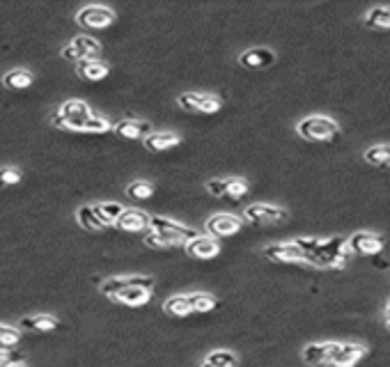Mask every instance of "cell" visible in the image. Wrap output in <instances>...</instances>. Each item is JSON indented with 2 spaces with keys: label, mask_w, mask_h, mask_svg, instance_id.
<instances>
[{
  "label": "cell",
  "mask_w": 390,
  "mask_h": 367,
  "mask_svg": "<svg viewBox=\"0 0 390 367\" xmlns=\"http://www.w3.org/2000/svg\"><path fill=\"white\" fill-rule=\"evenodd\" d=\"M347 257V239L331 237L317 239L315 248L305 255V264H312L317 269H340L344 267Z\"/></svg>",
  "instance_id": "6da1fadb"
},
{
  "label": "cell",
  "mask_w": 390,
  "mask_h": 367,
  "mask_svg": "<svg viewBox=\"0 0 390 367\" xmlns=\"http://www.w3.org/2000/svg\"><path fill=\"white\" fill-rule=\"evenodd\" d=\"M296 134H299L303 140H310V142H326V140H333L337 134H340V127H337V122L331 117L310 115L296 124Z\"/></svg>",
  "instance_id": "7a4b0ae2"
},
{
  "label": "cell",
  "mask_w": 390,
  "mask_h": 367,
  "mask_svg": "<svg viewBox=\"0 0 390 367\" xmlns=\"http://www.w3.org/2000/svg\"><path fill=\"white\" fill-rule=\"evenodd\" d=\"M92 117L90 108L85 101H78V99H71L65 101L63 108L51 117V122L58 127V129H67V131H85L88 119Z\"/></svg>",
  "instance_id": "3957f363"
},
{
  "label": "cell",
  "mask_w": 390,
  "mask_h": 367,
  "mask_svg": "<svg viewBox=\"0 0 390 367\" xmlns=\"http://www.w3.org/2000/svg\"><path fill=\"white\" fill-rule=\"evenodd\" d=\"M149 230L159 232L161 237L170 243V246H174V243H189L191 239L200 237V232H195L193 228L179 225V223L168 220L163 216H149Z\"/></svg>",
  "instance_id": "277c9868"
},
{
  "label": "cell",
  "mask_w": 390,
  "mask_h": 367,
  "mask_svg": "<svg viewBox=\"0 0 390 367\" xmlns=\"http://www.w3.org/2000/svg\"><path fill=\"white\" fill-rule=\"evenodd\" d=\"M177 104L184 110H191V113H204V115H211V113H218L221 106H223V99L221 97H214V95H198V92H186L177 99Z\"/></svg>",
  "instance_id": "5b68a950"
},
{
  "label": "cell",
  "mask_w": 390,
  "mask_h": 367,
  "mask_svg": "<svg viewBox=\"0 0 390 367\" xmlns=\"http://www.w3.org/2000/svg\"><path fill=\"white\" fill-rule=\"evenodd\" d=\"M76 21L83 28L101 30V28H108L112 21H115V12L108 7H101V5H88L76 14Z\"/></svg>",
  "instance_id": "8992f818"
},
{
  "label": "cell",
  "mask_w": 390,
  "mask_h": 367,
  "mask_svg": "<svg viewBox=\"0 0 390 367\" xmlns=\"http://www.w3.org/2000/svg\"><path fill=\"white\" fill-rule=\"evenodd\" d=\"M243 218L251 223H258V225H278V223L287 218V209L275 205H251L246 207Z\"/></svg>",
  "instance_id": "52a82bcc"
},
{
  "label": "cell",
  "mask_w": 390,
  "mask_h": 367,
  "mask_svg": "<svg viewBox=\"0 0 390 367\" xmlns=\"http://www.w3.org/2000/svg\"><path fill=\"white\" fill-rule=\"evenodd\" d=\"M127 287H145V289H152L154 287V278L149 275H117V278H108L99 284L101 294H106L110 299L112 294H117Z\"/></svg>",
  "instance_id": "ba28073f"
},
{
  "label": "cell",
  "mask_w": 390,
  "mask_h": 367,
  "mask_svg": "<svg viewBox=\"0 0 390 367\" xmlns=\"http://www.w3.org/2000/svg\"><path fill=\"white\" fill-rule=\"evenodd\" d=\"M347 250L356 255H379L384 250V239L372 232H356L347 239Z\"/></svg>",
  "instance_id": "9c48e42d"
},
{
  "label": "cell",
  "mask_w": 390,
  "mask_h": 367,
  "mask_svg": "<svg viewBox=\"0 0 390 367\" xmlns=\"http://www.w3.org/2000/svg\"><path fill=\"white\" fill-rule=\"evenodd\" d=\"M264 257L271 262H280V264H303L305 255L296 243H271V246L264 248Z\"/></svg>",
  "instance_id": "30bf717a"
},
{
  "label": "cell",
  "mask_w": 390,
  "mask_h": 367,
  "mask_svg": "<svg viewBox=\"0 0 390 367\" xmlns=\"http://www.w3.org/2000/svg\"><path fill=\"white\" fill-rule=\"evenodd\" d=\"M241 218L232 216V213H216L207 220V232L211 237H230V234H237L241 230Z\"/></svg>",
  "instance_id": "8fae6325"
},
{
  "label": "cell",
  "mask_w": 390,
  "mask_h": 367,
  "mask_svg": "<svg viewBox=\"0 0 390 367\" xmlns=\"http://www.w3.org/2000/svg\"><path fill=\"white\" fill-rule=\"evenodd\" d=\"M367 349L363 344H354V342H347V344H337V349L331 358V365L335 367H354L361 358H365Z\"/></svg>",
  "instance_id": "7c38bea8"
},
{
  "label": "cell",
  "mask_w": 390,
  "mask_h": 367,
  "mask_svg": "<svg viewBox=\"0 0 390 367\" xmlns=\"http://www.w3.org/2000/svg\"><path fill=\"white\" fill-rule=\"evenodd\" d=\"M186 252L195 260H211L221 252V243L216 239L202 237L200 234V237H195L186 243Z\"/></svg>",
  "instance_id": "4fadbf2b"
},
{
  "label": "cell",
  "mask_w": 390,
  "mask_h": 367,
  "mask_svg": "<svg viewBox=\"0 0 390 367\" xmlns=\"http://www.w3.org/2000/svg\"><path fill=\"white\" fill-rule=\"evenodd\" d=\"M335 349H337V342H315V344H307L305 346L303 353H301V358L305 363H310V365L331 363Z\"/></svg>",
  "instance_id": "5bb4252c"
},
{
  "label": "cell",
  "mask_w": 390,
  "mask_h": 367,
  "mask_svg": "<svg viewBox=\"0 0 390 367\" xmlns=\"http://www.w3.org/2000/svg\"><path fill=\"white\" fill-rule=\"evenodd\" d=\"M112 131H115L120 138L138 140V138H147L152 134V124L149 122H142V119H122L112 127Z\"/></svg>",
  "instance_id": "9a60e30c"
},
{
  "label": "cell",
  "mask_w": 390,
  "mask_h": 367,
  "mask_svg": "<svg viewBox=\"0 0 390 367\" xmlns=\"http://www.w3.org/2000/svg\"><path fill=\"white\" fill-rule=\"evenodd\" d=\"M239 63H241V67L253 69V71L266 69L275 63V53L271 48H251V50H246V53H241Z\"/></svg>",
  "instance_id": "2e32d148"
},
{
  "label": "cell",
  "mask_w": 390,
  "mask_h": 367,
  "mask_svg": "<svg viewBox=\"0 0 390 367\" xmlns=\"http://www.w3.org/2000/svg\"><path fill=\"white\" fill-rule=\"evenodd\" d=\"M115 225L125 232H140L149 228V216L140 209H125L115 220Z\"/></svg>",
  "instance_id": "e0dca14e"
},
{
  "label": "cell",
  "mask_w": 390,
  "mask_h": 367,
  "mask_svg": "<svg viewBox=\"0 0 390 367\" xmlns=\"http://www.w3.org/2000/svg\"><path fill=\"white\" fill-rule=\"evenodd\" d=\"M110 299L117 301V303L131 305V308H138V305H145L152 299V289H145V287H127V289H122L117 294H112Z\"/></svg>",
  "instance_id": "ac0fdd59"
},
{
  "label": "cell",
  "mask_w": 390,
  "mask_h": 367,
  "mask_svg": "<svg viewBox=\"0 0 390 367\" xmlns=\"http://www.w3.org/2000/svg\"><path fill=\"white\" fill-rule=\"evenodd\" d=\"M179 140L181 138L177 134H170V131H152L145 138V147L149 151H166L170 147H177Z\"/></svg>",
  "instance_id": "d6986e66"
},
{
  "label": "cell",
  "mask_w": 390,
  "mask_h": 367,
  "mask_svg": "<svg viewBox=\"0 0 390 367\" xmlns=\"http://www.w3.org/2000/svg\"><path fill=\"white\" fill-rule=\"evenodd\" d=\"M60 326V319L53 314H35V317L21 319V329L26 331H37V333H51Z\"/></svg>",
  "instance_id": "ffe728a7"
},
{
  "label": "cell",
  "mask_w": 390,
  "mask_h": 367,
  "mask_svg": "<svg viewBox=\"0 0 390 367\" xmlns=\"http://www.w3.org/2000/svg\"><path fill=\"white\" fill-rule=\"evenodd\" d=\"M78 74L83 76L85 80H104L108 76V65L106 63H99V60H83L78 63Z\"/></svg>",
  "instance_id": "44dd1931"
},
{
  "label": "cell",
  "mask_w": 390,
  "mask_h": 367,
  "mask_svg": "<svg viewBox=\"0 0 390 367\" xmlns=\"http://www.w3.org/2000/svg\"><path fill=\"white\" fill-rule=\"evenodd\" d=\"M363 159L374 168H381V170H390V145H374V147H367Z\"/></svg>",
  "instance_id": "7402d4cb"
},
{
  "label": "cell",
  "mask_w": 390,
  "mask_h": 367,
  "mask_svg": "<svg viewBox=\"0 0 390 367\" xmlns=\"http://www.w3.org/2000/svg\"><path fill=\"white\" fill-rule=\"evenodd\" d=\"M186 301L191 305V312H211L221 305V301L216 297H211V294H202V292L189 294Z\"/></svg>",
  "instance_id": "603a6c76"
},
{
  "label": "cell",
  "mask_w": 390,
  "mask_h": 367,
  "mask_svg": "<svg viewBox=\"0 0 390 367\" xmlns=\"http://www.w3.org/2000/svg\"><path fill=\"white\" fill-rule=\"evenodd\" d=\"M3 85L9 90H26L33 85V74L28 69H12L3 76Z\"/></svg>",
  "instance_id": "cb8c5ba5"
},
{
  "label": "cell",
  "mask_w": 390,
  "mask_h": 367,
  "mask_svg": "<svg viewBox=\"0 0 390 367\" xmlns=\"http://www.w3.org/2000/svg\"><path fill=\"white\" fill-rule=\"evenodd\" d=\"M92 209H95V213L99 216V220L104 223V225H112L117 218H120V213L125 211L122 209L117 202H97V205H92Z\"/></svg>",
  "instance_id": "d4e9b609"
},
{
  "label": "cell",
  "mask_w": 390,
  "mask_h": 367,
  "mask_svg": "<svg viewBox=\"0 0 390 367\" xmlns=\"http://www.w3.org/2000/svg\"><path fill=\"white\" fill-rule=\"evenodd\" d=\"M365 26L374 30H390V7H374L365 14Z\"/></svg>",
  "instance_id": "484cf974"
},
{
  "label": "cell",
  "mask_w": 390,
  "mask_h": 367,
  "mask_svg": "<svg viewBox=\"0 0 390 367\" xmlns=\"http://www.w3.org/2000/svg\"><path fill=\"white\" fill-rule=\"evenodd\" d=\"M71 46L76 48L80 63H83V60H95V55H99L101 50L99 42H95L92 37H76L74 42H71Z\"/></svg>",
  "instance_id": "4316f807"
},
{
  "label": "cell",
  "mask_w": 390,
  "mask_h": 367,
  "mask_svg": "<svg viewBox=\"0 0 390 367\" xmlns=\"http://www.w3.org/2000/svg\"><path fill=\"white\" fill-rule=\"evenodd\" d=\"M76 216H78V223H80V225H83L85 230H90V232H99V230H104V228H106L104 223L99 220V216L95 213V209H92V205L80 207Z\"/></svg>",
  "instance_id": "83f0119b"
},
{
  "label": "cell",
  "mask_w": 390,
  "mask_h": 367,
  "mask_svg": "<svg viewBox=\"0 0 390 367\" xmlns=\"http://www.w3.org/2000/svg\"><path fill=\"white\" fill-rule=\"evenodd\" d=\"M163 310L172 314V317H186V314H191V305H189L186 297H172L163 303Z\"/></svg>",
  "instance_id": "f1b7e54d"
},
{
  "label": "cell",
  "mask_w": 390,
  "mask_h": 367,
  "mask_svg": "<svg viewBox=\"0 0 390 367\" xmlns=\"http://www.w3.org/2000/svg\"><path fill=\"white\" fill-rule=\"evenodd\" d=\"M127 196L133 198V200H149L154 196V184L149 181H131L129 186H127Z\"/></svg>",
  "instance_id": "f546056e"
},
{
  "label": "cell",
  "mask_w": 390,
  "mask_h": 367,
  "mask_svg": "<svg viewBox=\"0 0 390 367\" xmlns=\"http://www.w3.org/2000/svg\"><path fill=\"white\" fill-rule=\"evenodd\" d=\"M204 363H209L214 367H237V356L228 349H218V351H211Z\"/></svg>",
  "instance_id": "4dcf8cb0"
},
{
  "label": "cell",
  "mask_w": 390,
  "mask_h": 367,
  "mask_svg": "<svg viewBox=\"0 0 390 367\" xmlns=\"http://www.w3.org/2000/svg\"><path fill=\"white\" fill-rule=\"evenodd\" d=\"M246 193H248V181H246V179H241V177L225 179V196L239 200V198L246 196Z\"/></svg>",
  "instance_id": "1f68e13d"
},
{
  "label": "cell",
  "mask_w": 390,
  "mask_h": 367,
  "mask_svg": "<svg viewBox=\"0 0 390 367\" xmlns=\"http://www.w3.org/2000/svg\"><path fill=\"white\" fill-rule=\"evenodd\" d=\"M19 342H21V331L14 326L0 324V346H16Z\"/></svg>",
  "instance_id": "d6a6232c"
},
{
  "label": "cell",
  "mask_w": 390,
  "mask_h": 367,
  "mask_svg": "<svg viewBox=\"0 0 390 367\" xmlns=\"http://www.w3.org/2000/svg\"><path fill=\"white\" fill-rule=\"evenodd\" d=\"M21 181V172L16 168H3L0 170V186H14Z\"/></svg>",
  "instance_id": "836d02e7"
},
{
  "label": "cell",
  "mask_w": 390,
  "mask_h": 367,
  "mask_svg": "<svg viewBox=\"0 0 390 367\" xmlns=\"http://www.w3.org/2000/svg\"><path fill=\"white\" fill-rule=\"evenodd\" d=\"M14 363H23V356L12 349H0V367H9Z\"/></svg>",
  "instance_id": "e575fe53"
},
{
  "label": "cell",
  "mask_w": 390,
  "mask_h": 367,
  "mask_svg": "<svg viewBox=\"0 0 390 367\" xmlns=\"http://www.w3.org/2000/svg\"><path fill=\"white\" fill-rule=\"evenodd\" d=\"M145 243H147L149 248H168L170 246V243L163 239L159 232H152V230H149V234L145 237Z\"/></svg>",
  "instance_id": "d590c367"
},
{
  "label": "cell",
  "mask_w": 390,
  "mask_h": 367,
  "mask_svg": "<svg viewBox=\"0 0 390 367\" xmlns=\"http://www.w3.org/2000/svg\"><path fill=\"white\" fill-rule=\"evenodd\" d=\"M207 193L214 198L225 196V179H209L207 181Z\"/></svg>",
  "instance_id": "8d00e7d4"
},
{
  "label": "cell",
  "mask_w": 390,
  "mask_h": 367,
  "mask_svg": "<svg viewBox=\"0 0 390 367\" xmlns=\"http://www.w3.org/2000/svg\"><path fill=\"white\" fill-rule=\"evenodd\" d=\"M384 319H386V326H388V331H390V299L386 303V312H384Z\"/></svg>",
  "instance_id": "74e56055"
},
{
  "label": "cell",
  "mask_w": 390,
  "mask_h": 367,
  "mask_svg": "<svg viewBox=\"0 0 390 367\" xmlns=\"http://www.w3.org/2000/svg\"><path fill=\"white\" fill-rule=\"evenodd\" d=\"M9 367H28L26 363H14V365H9Z\"/></svg>",
  "instance_id": "f35d334b"
}]
</instances>
